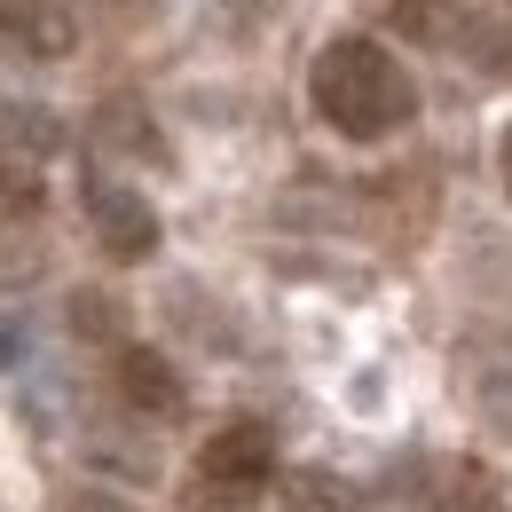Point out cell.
<instances>
[{
	"label": "cell",
	"instance_id": "6da1fadb",
	"mask_svg": "<svg viewBox=\"0 0 512 512\" xmlns=\"http://www.w3.org/2000/svg\"><path fill=\"white\" fill-rule=\"evenodd\" d=\"M308 95H316L323 127L347 134V142H386V134L410 127V111H418L410 71L394 64V48L363 40V32L331 40V48L316 56V71H308Z\"/></svg>",
	"mask_w": 512,
	"mask_h": 512
},
{
	"label": "cell",
	"instance_id": "7a4b0ae2",
	"mask_svg": "<svg viewBox=\"0 0 512 512\" xmlns=\"http://www.w3.org/2000/svg\"><path fill=\"white\" fill-rule=\"evenodd\" d=\"M394 24L418 40V48H442L457 64H481V71H505V32L489 24V16H473V8H457V0H394Z\"/></svg>",
	"mask_w": 512,
	"mask_h": 512
},
{
	"label": "cell",
	"instance_id": "3957f363",
	"mask_svg": "<svg viewBox=\"0 0 512 512\" xmlns=\"http://www.w3.org/2000/svg\"><path fill=\"white\" fill-rule=\"evenodd\" d=\"M197 481L229 489V497H260L276 481V434L260 418H229L221 434H205V449H197Z\"/></svg>",
	"mask_w": 512,
	"mask_h": 512
},
{
	"label": "cell",
	"instance_id": "277c9868",
	"mask_svg": "<svg viewBox=\"0 0 512 512\" xmlns=\"http://www.w3.org/2000/svg\"><path fill=\"white\" fill-rule=\"evenodd\" d=\"M87 229H95V245L111 260H150L158 253V213H150V197L127 190V182H95L87 174Z\"/></svg>",
	"mask_w": 512,
	"mask_h": 512
},
{
	"label": "cell",
	"instance_id": "5b68a950",
	"mask_svg": "<svg viewBox=\"0 0 512 512\" xmlns=\"http://www.w3.org/2000/svg\"><path fill=\"white\" fill-rule=\"evenodd\" d=\"M71 48H79V16L64 0H0V56L64 64Z\"/></svg>",
	"mask_w": 512,
	"mask_h": 512
},
{
	"label": "cell",
	"instance_id": "8992f818",
	"mask_svg": "<svg viewBox=\"0 0 512 512\" xmlns=\"http://www.w3.org/2000/svg\"><path fill=\"white\" fill-rule=\"evenodd\" d=\"M119 394H127L134 418H182V379H174V363L166 355H150V347H119Z\"/></svg>",
	"mask_w": 512,
	"mask_h": 512
},
{
	"label": "cell",
	"instance_id": "52a82bcc",
	"mask_svg": "<svg viewBox=\"0 0 512 512\" xmlns=\"http://www.w3.org/2000/svg\"><path fill=\"white\" fill-rule=\"evenodd\" d=\"M0 150H16V158H56L64 150V119L56 111H40V103H0Z\"/></svg>",
	"mask_w": 512,
	"mask_h": 512
},
{
	"label": "cell",
	"instance_id": "ba28073f",
	"mask_svg": "<svg viewBox=\"0 0 512 512\" xmlns=\"http://www.w3.org/2000/svg\"><path fill=\"white\" fill-rule=\"evenodd\" d=\"M95 142H111V150H127V158H166V142H158V127H150L142 103H103Z\"/></svg>",
	"mask_w": 512,
	"mask_h": 512
},
{
	"label": "cell",
	"instance_id": "9c48e42d",
	"mask_svg": "<svg viewBox=\"0 0 512 512\" xmlns=\"http://www.w3.org/2000/svg\"><path fill=\"white\" fill-rule=\"evenodd\" d=\"M87 465L111 481H158V449L127 442V434H87Z\"/></svg>",
	"mask_w": 512,
	"mask_h": 512
},
{
	"label": "cell",
	"instance_id": "30bf717a",
	"mask_svg": "<svg viewBox=\"0 0 512 512\" xmlns=\"http://www.w3.org/2000/svg\"><path fill=\"white\" fill-rule=\"evenodd\" d=\"M40 158H16V150H0V205L8 213H40Z\"/></svg>",
	"mask_w": 512,
	"mask_h": 512
},
{
	"label": "cell",
	"instance_id": "8fae6325",
	"mask_svg": "<svg viewBox=\"0 0 512 512\" xmlns=\"http://www.w3.org/2000/svg\"><path fill=\"white\" fill-rule=\"evenodd\" d=\"M71 331L111 347V339L127 331V316H119V300H111V292H71Z\"/></svg>",
	"mask_w": 512,
	"mask_h": 512
},
{
	"label": "cell",
	"instance_id": "7c38bea8",
	"mask_svg": "<svg viewBox=\"0 0 512 512\" xmlns=\"http://www.w3.org/2000/svg\"><path fill=\"white\" fill-rule=\"evenodd\" d=\"M284 512H355V505H347V489H339V481L300 473V481H284Z\"/></svg>",
	"mask_w": 512,
	"mask_h": 512
},
{
	"label": "cell",
	"instance_id": "4fadbf2b",
	"mask_svg": "<svg viewBox=\"0 0 512 512\" xmlns=\"http://www.w3.org/2000/svg\"><path fill=\"white\" fill-rule=\"evenodd\" d=\"M182 512H253V497H229V489H205V481H197Z\"/></svg>",
	"mask_w": 512,
	"mask_h": 512
},
{
	"label": "cell",
	"instance_id": "5bb4252c",
	"mask_svg": "<svg viewBox=\"0 0 512 512\" xmlns=\"http://www.w3.org/2000/svg\"><path fill=\"white\" fill-rule=\"evenodd\" d=\"M64 512H134V505H119V497H111V489H79V497H71Z\"/></svg>",
	"mask_w": 512,
	"mask_h": 512
},
{
	"label": "cell",
	"instance_id": "9a60e30c",
	"mask_svg": "<svg viewBox=\"0 0 512 512\" xmlns=\"http://www.w3.org/2000/svg\"><path fill=\"white\" fill-rule=\"evenodd\" d=\"M24 363V323H0V371Z\"/></svg>",
	"mask_w": 512,
	"mask_h": 512
},
{
	"label": "cell",
	"instance_id": "2e32d148",
	"mask_svg": "<svg viewBox=\"0 0 512 512\" xmlns=\"http://www.w3.org/2000/svg\"><path fill=\"white\" fill-rule=\"evenodd\" d=\"M497 166H505V197H512V127H505V150H497Z\"/></svg>",
	"mask_w": 512,
	"mask_h": 512
}]
</instances>
